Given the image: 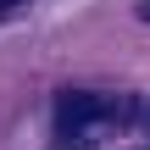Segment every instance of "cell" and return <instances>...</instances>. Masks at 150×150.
<instances>
[{
    "label": "cell",
    "instance_id": "obj_2",
    "mask_svg": "<svg viewBox=\"0 0 150 150\" xmlns=\"http://www.w3.org/2000/svg\"><path fill=\"white\" fill-rule=\"evenodd\" d=\"M139 22H150V0H139Z\"/></svg>",
    "mask_w": 150,
    "mask_h": 150
},
{
    "label": "cell",
    "instance_id": "obj_1",
    "mask_svg": "<svg viewBox=\"0 0 150 150\" xmlns=\"http://www.w3.org/2000/svg\"><path fill=\"white\" fill-rule=\"evenodd\" d=\"M117 111H122V106L106 100V95H61V100H56V128H61L67 145H89V134H95L100 122H111Z\"/></svg>",
    "mask_w": 150,
    "mask_h": 150
},
{
    "label": "cell",
    "instance_id": "obj_3",
    "mask_svg": "<svg viewBox=\"0 0 150 150\" xmlns=\"http://www.w3.org/2000/svg\"><path fill=\"white\" fill-rule=\"evenodd\" d=\"M0 6H11V0H0Z\"/></svg>",
    "mask_w": 150,
    "mask_h": 150
}]
</instances>
